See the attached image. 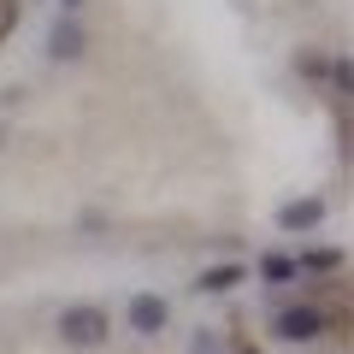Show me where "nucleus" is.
Wrapping results in <instances>:
<instances>
[{
  "mask_svg": "<svg viewBox=\"0 0 354 354\" xmlns=\"http://www.w3.org/2000/svg\"><path fill=\"white\" fill-rule=\"evenodd\" d=\"M106 337H113V319L95 301H71L59 313V342H71V348H101Z\"/></svg>",
  "mask_w": 354,
  "mask_h": 354,
  "instance_id": "nucleus-1",
  "label": "nucleus"
},
{
  "mask_svg": "<svg viewBox=\"0 0 354 354\" xmlns=\"http://www.w3.org/2000/svg\"><path fill=\"white\" fill-rule=\"evenodd\" d=\"M124 330H136V337H160V330H171V301L153 290H136L124 301Z\"/></svg>",
  "mask_w": 354,
  "mask_h": 354,
  "instance_id": "nucleus-2",
  "label": "nucleus"
},
{
  "mask_svg": "<svg viewBox=\"0 0 354 354\" xmlns=\"http://www.w3.org/2000/svg\"><path fill=\"white\" fill-rule=\"evenodd\" d=\"M272 330H278L283 342H313L319 330H325V307H283V313L272 319Z\"/></svg>",
  "mask_w": 354,
  "mask_h": 354,
  "instance_id": "nucleus-3",
  "label": "nucleus"
},
{
  "mask_svg": "<svg viewBox=\"0 0 354 354\" xmlns=\"http://www.w3.org/2000/svg\"><path fill=\"white\" fill-rule=\"evenodd\" d=\"M278 225L290 230V236H301V230H319V225H325V201H319V195L283 201V207H278Z\"/></svg>",
  "mask_w": 354,
  "mask_h": 354,
  "instance_id": "nucleus-4",
  "label": "nucleus"
},
{
  "mask_svg": "<svg viewBox=\"0 0 354 354\" xmlns=\"http://www.w3.org/2000/svg\"><path fill=\"white\" fill-rule=\"evenodd\" d=\"M83 48H88L83 24H77V18H59V24H53V36H48V53H53V59H77Z\"/></svg>",
  "mask_w": 354,
  "mask_h": 354,
  "instance_id": "nucleus-5",
  "label": "nucleus"
},
{
  "mask_svg": "<svg viewBox=\"0 0 354 354\" xmlns=\"http://www.w3.org/2000/svg\"><path fill=\"white\" fill-rule=\"evenodd\" d=\"M242 283V266H207L201 272V290L207 295H225V290H236Z\"/></svg>",
  "mask_w": 354,
  "mask_h": 354,
  "instance_id": "nucleus-6",
  "label": "nucleus"
},
{
  "mask_svg": "<svg viewBox=\"0 0 354 354\" xmlns=\"http://www.w3.org/2000/svg\"><path fill=\"white\" fill-rule=\"evenodd\" d=\"M295 272H301V266H295L290 254H266V260H260V278H266V283H290Z\"/></svg>",
  "mask_w": 354,
  "mask_h": 354,
  "instance_id": "nucleus-7",
  "label": "nucleus"
},
{
  "mask_svg": "<svg viewBox=\"0 0 354 354\" xmlns=\"http://www.w3.org/2000/svg\"><path fill=\"white\" fill-rule=\"evenodd\" d=\"M295 266H301V272H337V266H342V254H301V260H295Z\"/></svg>",
  "mask_w": 354,
  "mask_h": 354,
  "instance_id": "nucleus-8",
  "label": "nucleus"
},
{
  "mask_svg": "<svg viewBox=\"0 0 354 354\" xmlns=\"http://www.w3.org/2000/svg\"><path fill=\"white\" fill-rule=\"evenodd\" d=\"M301 71L307 77H330V59H325V53H301Z\"/></svg>",
  "mask_w": 354,
  "mask_h": 354,
  "instance_id": "nucleus-9",
  "label": "nucleus"
},
{
  "mask_svg": "<svg viewBox=\"0 0 354 354\" xmlns=\"http://www.w3.org/2000/svg\"><path fill=\"white\" fill-rule=\"evenodd\" d=\"M12 24H18V0H0V36H6Z\"/></svg>",
  "mask_w": 354,
  "mask_h": 354,
  "instance_id": "nucleus-10",
  "label": "nucleus"
},
{
  "mask_svg": "<svg viewBox=\"0 0 354 354\" xmlns=\"http://www.w3.org/2000/svg\"><path fill=\"white\" fill-rule=\"evenodd\" d=\"M59 6H65V18H77V6H83V0H59Z\"/></svg>",
  "mask_w": 354,
  "mask_h": 354,
  "instance_id": "nucleus-11",
  "label": "nucleus"
}]
</instances>
